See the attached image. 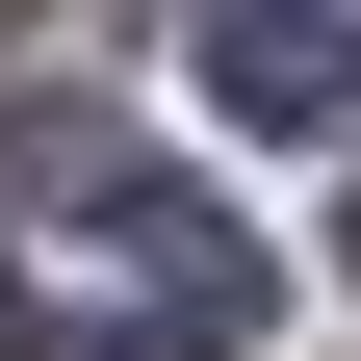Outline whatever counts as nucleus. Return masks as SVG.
<instances>
[{
	"label": "nucleus",
	"instance_id": "obj_6",
	"mask_svg": "<svg viewBox=\"0 0 361 361\" xmlns=\"http://www.w3.org/2000/svg\"><path fill=\"white\" fill-rule=\"evenodd\" d=\"M0 361H26V310H0Z\"/></svg>",
	"mask_w": 361,
	"mask_h": 361
},
{
	"label": "nucleus",
	"instance_id": "obj_3",
	"mask_svg": "<svg viewBox=\"0 0 361 361\" xmlns=\"http://www.w3.org/2000/svg\"><path fill=\"white\" fill-rule=\"evenodd\" d=\"M104 180H129V129H104V104H0V207H52V233H78Z\"/></svg>",
	"mask_w": 361,
	"mask_h": 361
},
{
	"label": "nucleus",
	"instance_id": "obj_5",
	"mask_svg": "<svg viewBox=\"0 0 361 361\" xmlns=\"http://www.w3.org/2000/svg\"><path fill=\"white\" fill-rule=\"evenodd\" d=\"M336 284H361V207H336Z\"/></svg>",
	"mask_w": 361,
	"mask_h": 361
},
{
	"label": "nucleus",
	"instance_id": "obj_4",
	"mask_svg": "<svg viewBox=\"0 0 361 361\" xmlns=\"http://www.w3.org/2000/svg\"><path fill=\"white\" fill-rule=\"evenodd\" d=\"M78 361H233V336H180V310H129V336H78Z\"/></svg>",
	"mask_w": 361,
	"mask_h": 361
},
{
	"label": "nucleus",
	"instance_id": "obj_2",
	"mask_svg": "<svg viewBox=\"0 0 361 361\" xmlns=\"http://www.w3.org/2000/svg\"><path fill=\"white\" fill-rule=\"evenodd\" d=\"M104 258H129V310H180V336H258V233L207 180H104Z\"/></svg>",
	"mask_w": 361,
	"mask_h": 361
},
{
	"label": "nucleus",
	"instance_id": "obj_1",
	"mask_svg": "<svg viewBox=\"0 0 361 361\" xmlns=\"http://www.w3.org/2000/svg\"><path fill=\"white\" fill-rule=\"evenodd\" d=\"M207 104L233 129H361V0H207Z\"/></svg>",
	"mask_w": 361,
	"mask_h": 361
}]
</instances>
